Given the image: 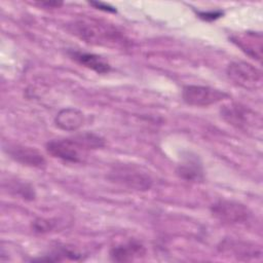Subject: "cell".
I'll return each mask as SVG.
<instances>
[{
	"instance_id": "6da1fadb",
	"label": "cell",
	"mask_w": 263,
	"mask_h": 263,
	"mask_svg": "<svg viewBox=\"0 0 263 263\" xmlns=\"http://www.w3.org/2000/svg\"><path fill=\"white\" fill-rule=\"evenodd\" d=\"M69 30L81 40L97 45H120L124 36L114 27L95 20H78L69 26Z\"/></svg>"
},
{
	"instance_id": "7a4b0ae2",
	"label": "cell",
	"mask_w": 263,
	"mask_h": 263,
	"mask_svg": "<svg viewBox=\"0 0 263 263\" xmlns=\"http://www.w3.org/2000/svg\"><path fill=\"white\" fill-rule=\"evenodd\" d=\"M108 179L138 191H147L153 184L151 176L145 170L132 163L114 165L109 172Z\"/></svg>"
},
{
	"instance_id": "3957f363",
	"label": "cell",
	"mask_w": 263,
	"mask_h": 263,
	"mask_svg": "<svg viewBox=\"0 0 263 263\" xmlns=\"http://www.w3.org/2000/svg\"><path fill=\"white\" fill-rule=\"evenodd\" d=\"M226 75L235 85L255 90L262 85V72L254 65L245 61L231 62L226 68Z\"/></svg>"
},
{
	"instance_id": "277c9868",
	"label": "cell",
	"mask_w": 263,
	"mask_h": 263,
	"mask_svg": "<svg viewBox=\"0 0 263 263\" xmlns=\"http://www.w3.org/2000/svg\"><path fill=\"white\" fill-rule=\"evenodd\" d=\"M46 151L51 156L67 162L78 163L83 160L87 149L76 136L65 139H54L45 145Z\"/></svg>"
},
{
	"instance_id": "5b68a950",
	"label": "cell",
	"mask_w": 263,
	"mask_h": 263,
	"mask_svg": "<svg viewBox=\"0 0 263 263\" xmlns=\"http://www.w3.org/2000/svg\"><path fill=\"white\" fill-rule=\"evenodd\" d=\"M222 118L230 125L249 132L251 128H261V119L251 109L237 103L224 105L221 108Z\"/></svg>"
},
{
	"instance_id": "8992f818",
	"label": "cell",
	"mask_w": 263,
	"mask_h": 263,
	"mask_svg": "<svg viewBox=\"0 0 263 263\" xmlns=\"http://www.w3.org/2000/svg\"><path fill=\"white\" fill-rule=\"evenodd\" d=\"M211 213L220 222L226 224L246 223L252 216V212L246 204L228 199H220L213 203Z\"/></svg>"
},
{
	"instance_id": "52a82bcc",
	"label": "cell",
	"mask_w": 263,
	"mask_h": 263,
	"mask_svg": "<svg viewBox=\"0 0 263 263\" xmlns=\"http://www.w3.org/2000/svg\"><path fill=\"white\" fill-rule=\"evenodd\" d=\"M228 97L229 95L225 91L205 85L189 84L185 85L182 90L183 101L187 105L195 107H208L217 104Z\"/></svg>"
},
{
	"instance_id": "ba28073f",
	"label": "cell",
	"mask_w": 263,
	"mask_h": 263,
	"mask_svg": "<svg viewBox=\"0 0 263 263\" xmlns=\"http://www.w3.org/2000/svg\"><path fill=\"white\" fill-rule=\"evenodd\" d=\"M4 150L12 159L24 165L42 167L46 163L43 155L37 149L32 147L18 144H9L4 147Z\"/></svg>"
},
{
	"instance_id": "9c48e42d",
	"label": "cell",
	"mask_w": 263,
	"mask_h": 263,
	"mask_svg": "<svg viewBox=\"0 0 263 263\" xmlns=\"http://www.w3.org/2000/svg\"><path fill=\"white\" fill-rule=\"evenodd\" d=\"M231 40L246 54L261 62L262 59V34L260 32H245L231 36Z\"/></svg>"
},
{
	"instance_id": "30bf717a",
	"label": "cell",
	"mask_w": 263,
	"mask_h": 263,
	"mask_svg": "<svg viewBox=\"0 0 263 263\" xmlns=\"http://www.w3.org/2000/svg\"><path fill=\"white\" fill-rule=\"evenodd\" d=\"M176 174L179 178L187 182H202L204 179V171L201 161L196 155L188 154L178 164Z\"/></svg>"
},
{
	"instance_id": "8fae6325",
	"label": "cell",
	"mask_w": 263,
	"mask_h": 263,
	"mask_svg": "<svg viewBox=\"0 0 263 263\" xmlns=\"http://www.w3.org/2000/svg\"><path fill=\"white\" fill-rule=\"evenodd\" d=\"M68 54L73 61H75L79 65L86 67L98 74H106L111 71L110 64L99 54L77 49H69Z\"/></svg>"
},
{
	"instance_id": "7c38bea8",
	"label": "cell",
	"mask_w": 263,
	"mask_h": 263,
	"mask_svg": "<svg viewBox=\"0 0 263 263\" xmlns=\"http://www.w3.org/2000/svg\"><path fill=\"white\" fill-rule=\"evenodd\" d=\"M146 254V249L139 240L132 239L124 243H119L111 248L109 255L112 261L128 262L137 258L143 257Z\"/></svg>"
},
{
	"instance_id": "4fadbf2b",
	"label": "cell",
	"mask_w": 263,
	"mask_h": 263,
	"mask_svg": "<svg viewBox=\"0 0 263 263\" xmlns=\"http://www.w3.org/2000/svg\"><path fill=\"white\" fill-rule=\"evenodd\" d=\"M84 114L76 108H64L54 117L55 125L66 132H75L84 123Z\"/></svg>"
},
{
	"instance_id": "5bb4252c",
	"label": "cell",
	"mask_w": 263,
	"mask_h": 263,
	"mask_svg": "<svg viewBox=\"0 0 263 263\" xmlns=\"http://www.w3.org/2000/svg\"><path fill=\"white\" fill-rule=\"evenodd\" d=\"M74 260V261H78L82 259V255L81 253L77 252L76 250L67 247V246H62V247H58L57 249H54L50 254L46 255L45 257H41L38 259H33V261H63V260Z\"/></svg>"
},
{
	"instance_id": "9a60e30c",
	"label": "cell",
	"mask_w": 263,
	"mask_h": 263,
	"mask_svg": "<svg viewBox=\"0 0 263 263\" xmlns=\"http://www.w3.org/2000/svg\"><path fill=\"white\" fill-rule=\"evenodd\" d=\"M223 249L231 250L235 256H243L248 257H260L261 256V249L256 248L254 245H250L248 242H240V241H230L228 246L223 245Z\"/></svg>"
},
{
	"instance_id": "2e32d148",
	"label": "cell",
	"mask_w": 263,
	"mask_h": 263,
	"mask_svg": "<svg viewBox=\"0 0 263 263\" xmlns=\"http://www.w3.org/2000/svg\"><path fill=\"white\" fill-rule=\"evenodd\" d=\"M10 191H12L15 195L21 196L27 200H33L35 198V191L32 186L27 183L22 182H13L9 186Z\"/></svg>"
},
{
	"instance_id": "e0dca14e",
	"label": "cell",
	"mask_w": 263,
	"mask_h": 263,
	"mask_svg": "<svg viewBox=\"0 0 263 263\" xmlns=\"http://www.w3.org/2000/svg\"><path fill=\"white\" fill-rule=\"evenodd\" d=\"M54 225L55 224L51 219L39 218L32 223V228L37 233H45L52 230L54 228Z\"/></svg>"
},
{
	"instance_id": "ac0fdd59",
	"label": "cell",
	"mask_w": 263,
	"mask_h": 263,
	"mask_svg": "<svg viewBox=\"0 0 263 263\" xmlns=\"http://www.w3.org/2000/svg\"><path fill=\"white\" fill-rule=\"evenodd\" d=\"M222 10H211V11H197L198 16L203 21H215L223 15Z\"/></svg>"
},
{
	"instance_id": "d6986e66",
	"label": "cell",
	"mask_w": 263,
	"mask_h": 263,
	"mask_svg": "<svg viewBox=\"0 0 263 263\" xmlns=\"http://www.w3.org/2000/svg\"><path fill=\"white\" fill-rule=\"evenodd\" d=\"M89 4L91 6H93L95 8L103 10V11H106V12H116V9L113 6H111L109 4H106V3H103V2L91 1V2H89Z\"/></svg>"
},
{
	"instance_id": "ffe728a7",
	"label": "cell",
	"mask_w": 263,
	"mask_h": 263,
	"mask_svg": "<svg viewBox=\"0 0 263 263\" xmlns=\"http://www.w3.org/2000/svg\"><path fill=\"white\" fill-rule=\"evenodd\" d=\"M39 4L42 5V6H47V7H60V6L63 5L62 2H52V1H50V2H40Z\"/></svg>"
}]
</instances>
